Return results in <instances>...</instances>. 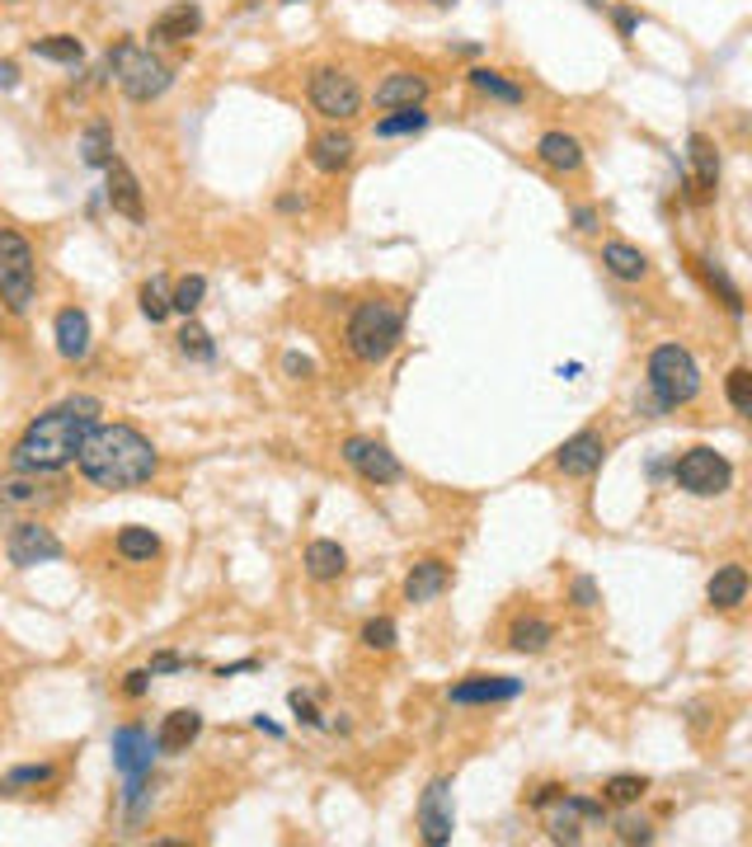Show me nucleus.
<instances>
[{
    "label": "nucleus",
    "instance_id": "f257e3e1",
    "mask_svg": "<svg viewBox=\"0 0 752 847\" xmlns=\"http://www.w3.org/2000/svg\"><path fill=\"white\" fill-rule=\"evenodd\" d=\"M99 414H104V406L95 396H71V400H62V406L43 410L38 420L20 434V443H14V452H10L14 471L52 475V471L71 467L75 452H81V443L89 438V428L99 424Z\"/></svg>",
    "mask_w": 752,
    "mask_h": 847
},
{
    "label": "nucleus",
    "instance_id": "f03ea898",
    "mask_svg": "<svg viewBox=\"0 0 752 847\" xmlns=\"http://www.w3.org/2000/svg\"><path fill=\"white\" fill-rule=\"evenodd\" d=\"M75 467L99 489H137L160 471V457L132 424H95L75 452Z\"/></svg>",
    "mask_w": 752,
    "mask_h": 847
},
{
    "label": "nucleus",
    "instance_id": "7ed1b4c3",
    "mask_svg": "<svg viewBox=\"0 0 752 847\" xmlns=\"http://www.w3.org/2000/svg\"><path fill=\"white\" fill-rule=\"evenodd\" d=\"M400 339H404V306L390 302V297L357 302L349 316V330H343V344H349L357 363H386L400 349Z\"/></svg>",
    "mask_w": 752,
    "mask_h": 847
},
{
    "label": "nucleus",
    "instance_id": "20e7f679",
    "mask_svg": "<svg viewBox=\"0 0 752 847\" xmlns=\"http://www.w3.org/2000/svg\"><path fill=\"white\" fill-rule=\"evenodd\" d=\"M38 292V264H34V245L24 241L20 231H0V306L10 316H28Z\"/></svg>",
    "mask_w": 752,
    "mask_h": 847
},
{
    "label": "nucleus",
    "instance_id": "39448f33",
    "mask_svg": "<svg viewBox=\"0 0 752 847\" xmlns=\"http://www.w3.org/2000/svg\"><path fill=\"white\" fill-rule=\"evenodd\" d=\"M650 391L664 410L691 406L701 396V367L682 344H658L650 353Z\"/></svg>",
    "mask_w": 752,
    "mask_h": 847
},
{
    "label": "nucleus",
    "instance_id": "423d86ee",
    "mask_svg": "<svg viewBox=\"0 0 752 847\" xmlns=\"http://www.w3.org/2000/svg\"><path fill=\"white\" fill-rule=\"evenodd\" d=\"M109 71H113V81H118V90H123L132 104H150V99H160L165 90H170V66L160 62V57H150L146 48H137V43H118V48L109 52Z\"/></svg>",
    "mask_w": 752,
    "mask_h": 847
},
{
    "label": "nucleus",
    "instance_id": "0eeeda50",
    "mask_svg": "<svg viewBox=\"0 0 752 847\" xmlns=\"http://www.w3.org/2000/svg\"><path fill=\"white\" fill-rule=\"evenodd\" d=\"M672 481L682 485L687 495H696V499H715V495H725V489L733 485V467L715 448H687L682 457H677V467H672Z\"/></svg>",
    "mask_w": 752,
    "mask_h": 847
},
{
    "label": "nucleus",
    "instance_id": "6e6552de",
    "mask_svg": "<svg viewBox=\"0 0 752 847\" xmlns=\"http://www.w3.org/2000/svg\"><path fill=\"white\" fill-rule=\"evenodd\" d=\"M311 109L329 118V123H349L363 109V90H357V81L343 66H320L311 76Z\"/></svg>",
    "mask_w": 752,
    "mask_h": 847
},
{
    "label": "nucleus",
    "instance_id": "1a4fd4ad",
    "mask_svg": "<svg viewBox=\"0 0 752 847\" xmlns=\"http://www.w3.org/2000/svg\"><path fill=\"white\" fill-rule=\"evenodd\" d=\"M419 838L428 847H447L451 843V828H457V814H451V782L447 777H433L419 796Z\"/></svg>",
    "mask_w": 752,
    "mask_h": 847
},
{
    "label": "nucleus",
    "instance_id": "9d476101",
    "mask_svg": "<svg viewBox=\"0 0 752 847\" xmlns=\"http://www.w3.org/2000/svg\"><path fill=\"white\" fill-rule=\"evenodd\" d=\"M343 462H349L357 475H363L367 485H396L404 467H400V457L386 448V443H376V438H343Z\"/></svg>",
    "mask_w": 752,
    "mask_h": 847
},
{
    "label": "nucleus",
    "instance_id": "9b49d317",
    "mask_svg": "<svg viewBox=\"0 0 752 847\" xmlns=\"http://www.w3.org/2000/svg\"><path fill=\"white\" fill-rule=\"evenodd\" d=\"M10 565H20V570H34L43 560H62V542H57L52 528H43L38 518H28V523H14L10 528Z\"/></svg>",
    "mask_w": 752,
    "mask_h": 847
},
{
    "label": "nucleus",
    "instance_id": "f8f14e48",
    "mask_svg": "<svg viewBox=\"0 0 752 847\" xmlns=\"http://www.w3.org/2000/svg\"><path fill=\"white\" fill-rule=\"evenodd\" d=\"M602 457H607V443H602L597 428H579L574 438H565L560 448H555V471L574 475V481H589L602 467Z\"/></svg>",
    "mask_w": 752,
    "mask_h": 847
},
{
    "label": "nucleus",
    "instance_id": "ddd939ff",
    "mask_svg": "<svg viewBox=\"0 0 752 847\" xmlns=\"http://www.w3.org/2000/svg\"><path fill=\"white\" fill-rule=\"evenodd\" d=\"M104 198H109V207L118 217H128V221H146V203H142V184H137V174H132L128 160H109L104 166Z\"/></svg>",
    "mask_w": 752,
    "mask_h": 847
},
{
    "label": "nucleus",
    "instance_id": "4468645a",
    "mask_svg": "<svg viewBox=\"0 0 752 847\" xmlns=\"http://www.w3.org/2000/svg\"><path fill=\"white\" fill-rule=\"evenodd\" d=\"M48 504H57V485L43 481L38 471H20L10 481H0V509L34 513V509H48Z\"/></svg>",
    "mask_w": 752,
    "mask_h": 847
},
{
    "label": "nucleus",
    "instance_id": "2eb2a0df",
    "mask_svg": "<svg viewBox=\"0 0 752 847\" xmlns=\"http://www.w3.org/2000/svg\"><path fill=\"white\" fill-rule=\"evenodd\" d=\"M513 697H522V682L518 678L471 674V678H461L457 688L447 692V702H457V706H494V702H513Z\"/></svg>",
    "mask_w": 752,
    "mask_h": 847
},
{
    "label": "nucleus",
    "instance_id": "dca6fc26",
    "mask_svg": "<svg viewBox=\"0 0 752 847\" xmlns=\"http://www.w3.org/2000/svg\"><path fill=\"white\" fill-rule=\"evenodd\" d=\"M113 763L123 777H146L150 763H156V739L137 725H123V730L113 735Z\"/></svg>",
    "mask_w": 752,
    "mask_h": 847
},
{
    "label": "nucleus",
    "instance_id": "f3484780",
    "mask_svg": "<svg viewBox=\"0 0 752 847\" xmlns=\"http://www.w3.org/2000/svg\"><path fill=\"white\" fill-rule=\"evenodd\" d=\"M376 109H414V104L428 99V81L419 71H390V76L376 85Z\"/></svg>",
    "mask_w": 752,
    "mask_h": 847
},
{
    "label": "nucleus",
    "instance_id": "a211bd4d",
    "mask_svg": "<svg viewBox=\"0 0 752 847\" xmlns=\"http://www.w3.org/2000/svg\"><path fill=\"white\" fill-rule=\"evenodd\" d=\"M203 28V10L193 5V0H179V5L160 10L156 20H150V43H184Z\"/></svg>",
    "mask_w": 752,
    "mask_h": 847
},
{
    "label": "nucleus",
    "instance_id": "6ab92c4d",
    "mask_svg": "<svg viewBox=\"0 0 752 847\" xmlns=\"http://www.w3.org/2000/svg\"><path fill=\"white\" fill-rule=\"evenodd\" d=\"M536 160L555 174H579L583 170V142L569 137V132H546L536 142Z\"/></svg>",
    "mask_w": 752,
    "mask_h": 847
},
{
    "label": "nucleus",
    "instance_id": "aec40b11",
    "mask_svg": "<svg viewBox=\"0 0 752 847\" xmlns=\"http://www.w3.org/2000/svg\"><path fill=\"white\" fill-rule=\"evenodd\" d=\"M451 584V570H447V560L438 556H428V560H419L410 574H404V598L410 603H433L438 593Z\"/></svg>",
    "mask_w": 752,
    "mask_h": 847
},
{
    "label": "nucleus",
    "instance_id": "412c9836",
    "mask_svg": "<svg viewBox=\"0 0 752 847\" xmlns=\"http://www.w3.org/2000/svg\"><path fill=\"white\" fill-rule=\"evenodd\" d=\"M52 335H57V353L62 359H85L89 353V316L81 306H66V311H57V325H52Z\"/></svg>",
    "mask_w": 752,
    "mask_h": 847
},
{
    "label": "nucleus",
    "instance_id": "4be33fe9",
    "mask_svg": "<svg viewBox=\"0 0 752 847\" xmlns=\"http://www.w3.org/2000/svg\"><path fill=\"white\" fill-rule=\"evenodd\" d=\"M203 735V716L198 711H170L156 730V749L160 753H189V745Z\"/></svg>",
    "mask_w": 752,
    "mask_h": 847
},
{
    "label": "nucleus",
    "instance_id": "5701e85b",
    "mask_svg": "<svg viewBox=\"0 0 752 847\" xmlns=\"http://www.w3.org/2000/svg\"><path fill=\"white\" fill-rule=\"evenodd\" d=\"M602 269H607L611 278H621V282H644L650 278V255L635 245H626V241H607L602 245Z\"/></svg>",
    "mask_w": 752,
    "mask_h": 847
},
{
    "label": "nucleus",
    "instance_id": "b1692460",
    "mask_svg": "<svg viewBox=\"0 0 752 847\" xmlns=\"http://www.w3.org/2000/svg\"><path fill=\"white\" fill-rule=\"evenodd\" d=\"M349 160H353V137H349V132L329 128V132H320V137H311V166L320 174H339Z\"/></svg>",
    "mask_w": 752,
    "mask_h": 847
},
{
    "label": "nucleus",
    "instance_id": "393cba45",
    "mask_svg": "<svg viewBox=\"0 0 752 847\" xmlns=\"http://www.w3.org/2000/svg\"><path fill=\"white\" fill-rule=\"evenodd\" d=\"M301 565H306V574L315 579V584H329V579H339L343 570H349V552H343L339 542L315 537L306 546V556H301Z\"/></svg>",
    "mask_w": 752,
    "mask_h": 847
},
{
    "label": "nucleus",
    "instance_id": "a878e982",
    "mask_svg": "<svg viewBox=\"0 0 752 847\" xmlns=\"http://www.w3.org/2000/svg\"><path fill=\"white\" fill-rule=\"evenodd\" d=\"M705 598H711L719 613H733V607L748 598V570L743 565H719L711 574V584H705Z\"/></svg>",
    "mask_w": 752,
    "mask_h": 847
},
{
    "label": "nucleus",
    "instance_id": "bb28decb",
    "mask_svg": "<svg viewBox=\"0 0 752 847\" xmlns=\"http://www.w3.org/2000/svg\"><path fill=\"white\" fill-rule=\"evenodd\" d=\"M555 641V621L536 617V613H522L513 627H508V650H518V655H541Z\"/></svg>",
    "mask_w": 752,
    "mask_h": 847
},
{
    "label": "nucleus",
    "instance_id": "cd10ccee",
    "mask_svg": "<svg viewBox=\"0 0 752 847\" xmlns=\"http://www.w3.org/2000/svg\"><path fill=\"white\" fill-rule=\"evenodd\" d=\"M687 156H691V166H696V189H691V198L715 193V184H719V152H715V142L705 137V132H691Z\"/></svg>",
    "mask_w": 752,
    "mask_h": 847
},
{
    "label": "nucleus",
    "instance_id": "c85d7f7f",
    "mask_svg": "<svg viewBox=\"0 0 752 847\" xmlns=\"http://www.w3.org/2000/svg\"><path fill=\"white\" fill-rule=\"evenodd\" d=\"M81 160L89 170H104L113 160V128L104 123V118H95V123L81 132Z\"/></svg>",
    "mask_w": 752,
    "mask_h": 847
},
{
    "label": "nucleus",
    "instance_id": "c756f323",
    "mask_svg": "<svg viewBox=\"0 0 752 847\" xmlns=\"http://www.w3.org/2000/svg\"><path fill=\"white\" fill-rule=\"evenodd\" d=\"M28 52L43 57V62H62V66H81L85 62V48H81V38H71V34H48V38H34L28 43Z\"/></svg>",
    "mask_w": 752,
    "mask_h": 847
},
{
    "label": "nucleus",
    "instance_id": "7c9ffc66",
    "mask_svg": "<svg viewBox=\"0 0 752 847\" xmlns=\"http://www.w3.org/2000/svg\"><path fill=\"white\" fill-rule=\"evenodd\" d=\"M696 269H701V278H705V288H711L719 302H725L729 316H743V292H739V282H733L725 269H719L715 259H696Z\"/></svg>",
    "mask_w": 752,
    "mask_h": 847
},
{
    "label": "nucleus",
    "instance_id": "2f4dec72",
    "mask_svg": "<svg viewBox=\"0 0 752 847\" xmlns=\"http://www.w3.org/2000/svg\"><path fill=\"white\" fill-rule=\"evenodd\" d=\"M644 791H650V777H635V772H616V777L602 782V806H640Z\"/></svg>",
    "mask_w": 752,
    "mask_h": 847
},
{
    "label": "nucleus",
    "instance_id": "473e14b6",
    "mask_svg": "<svg viewBox=\"0 0 752 847\" xmlns=\"http://www.w3.org/2000/svg\"><path fill=\"white\" fill-rule=\"evenodd\" d=\"M428 128V113L424 104H414V109H390L386 118H376V137H414V132Z\"/></svg>",
    "mask_w": 752,
    "mask_h": 847
},
{
    "label": "nucleus",
    "instance_id": "72a5a7b5",
    "mask_svg": "<svg viewBox=\"0 0 752 847\" xmlns=\"http://www.w3.org/2000/svg\"><path fill=\"white\" fill-rule=\"evenodd\" d=\"M471 85L480 95H489V99H499V104H522V85H513L504 76V71H489V66H475L471 71Z\"/></svg>",
    "mask_w": 752,
    "mask_h": 847
},
{
    "label": "nucleus",
    "instance_id": "f704fd0d",
    "mask_svg": "<svg viewBox=\"0 0 752 847\" xmlns=\"http://www.w3.org/2000/svg\"><path fill=\"white\" fill-rule=\"evenodd\" d=\"M118 552L128 560H156L160 556V537L150 528H123L118 532Z\"/></svg>",
    "mask_w": 752,
    "mask_h": 847
},
{
    "label": "nucleus",
    "instance_id": "c9c22d12",
    "mask_svg": "<svg viewBox=\"0 0 752 847\" xmlns=\"http://www.w3.org/2000/svg\"><path fill=\"white\" fill-rule=\"evenodd\" d=\"M203 297H207V278L203 274H189V278H179L174 288H170V311H179V316H193V311L203 306Z\"/></svg>",
    "mask_w": 752,
    "mask_h": 847
},
{
    "label": "nucleus",
    "instance_id": "e433bc0d",
    "mask_svg": "<svg viewBox=\"0 0 752 847\" xmlns=\"http://www.w3.org/2000/svg\"><path fill=\"white\" fill-rule=\"evenodd\" d=\"M555 806H560V810L550 814V838H555V843H579V838H583V828H579V824H583V814L574 810V800L560 796Z\"/></svg>",
    "mask_w": 752,
    "mask_h": 847
},
{
    "label": "nucleus",
    "instance_id": "4c0bfd02",
    "mask_svg": "<svg viewBox=\"0 0 752 847\" xmlns=\"http://www.w3.org/2000/svg\"><path fill=\"white\" fill-rule=\"evenodd\" d=\"M142 316L150 325H160L165 316H170V282H165V278H150L142 288Z\"/></svg>",
    "mask_w": 752,
    "mask_h": 847
},
{
    "label": "nucleus",
    "instance_id": "58836bf2",
    "mask_svg": "<svg viewBox=\"0 0 752 847\" xmlns=\"http://www.w3.org/2000/svg\"><path fill=\"white\" fill-rule=\"evenodd\" d=\"M725 396L739 414H752V373L748 367H733V373L725 377Z\"/></svg>",
    "mask_w": 752,
    "mask_h": 847
},
{
    "label": "nucleus",
    "instance_id": "ea45409f",
    "mask_svg": "<svg viewBox=\"0 0 752 847\" xmlns=\"http://www.w3.org/2000/svg\"><path fill=\"white\" fill-rule=\"evenodd\" d=\"M57 777L52 763H28V767H14L5 782H0V791H14V786H48Z\"/></svg>",
    "mask_w": 752,
    "mask_h": 847
},
{
    "label": "nucleus",
    "instance_id": "a19ab883",
    "mask_svg": "<svg viewBox=\"0 0 752 847\" xmlns=\"http://www.w3.org/2000/svg\"><path fill=\"white\" fill-rule=\"evenodd\" d=\"M179 349H184L189 353V359H213V353H217V344H213V335H207L203 330V325H184V330H179Z\"/></svg>",
    "mask_w": 752,
    "mask_h": 847
},
{
    "label": "nucleus",
    "instance_id": "79ce46f5",
    "mask_svg": "<svg viewBox=\"0 0 752 847\" xmlns=\"http://www.w3.org/2000/svg\"><path fill=\"white\" fill-rule=\"evenodd\" d=\"M396 621H390V617H372L367 621V627H363V645L367 650H381V655H386V650H396Z\"/></svg>",
    "mask_w": 752,
    "mask_h": 847
},
{
    "label": "nucleus",
    "instance_id": "37998d69",
    "mask_svg": "<svg viewBox=\"0 0 752 847\" xmlns=\"http://www.w3.org/2000/svg\"><path fill=\"white\" fill-rule=\"evenodd\" d=\"M616 838H621V843H654V828H650V820L626 814V820H616Z\"/></svg>",
    "mask_w": 752,
    "mask_h": 847
},
{
    "label": "nucleus",
    "instance_id": "c03bdc74",
    "mask_svg": "<svg viewBox=\"0 0 752 847\" xmlns=\"http://www.w3.org/2000/svg\"><path fill=\"white\" fill-rule=\"evenodd\" d=\"M569 598H574V607H597V584L589 574H579L574 584H569Z\"/></svg>",
    "mask_w": 752,
    "mask_h": 847
},
{
    "label": "nucleus",
    "instance_id": "a18cd8bd",
    "mask_svg": "<svg viewBox=\"0 0 752 847\" xmlns=\"http://www.w3.org/2000/svg\"><path fill=\"white\" fill-rule=\"evenodd\" d=\"M560 796H565V786H560V782H546V786H536V791L526 796V806H532V810H546V806H555Z\"/></svg>",
    "mask_w": 752,
    "mask_h": 847
},
{
    "label": "nucleus",
    "instance_id": "49530a36",
    "mask_svg": "<svg viewBox=\"0 0 752 847\" xmlns=\"http://www.w3.org/2000/svg\"><path fill=\"white\" fill-rule=\"evenodd\" d=\"M146 688H150V668H132V674L123 678V692L128 697H146Z\"/></svg>",
    "mask_w": 752,
    "mask_h": 847
},
{
    "label": "nucleus",
    "instance_id": "de8ad7c7",
    "mask_svg": "<svg viewBox=\"0 0 752 847\" xmlns=\"http://www.w3.org/2000/svg\"><path fill=\"white\" fill-rule=\"evenodd\" d=\"M602 227V217H597V207H574V231L583 235H593Z\"/></svg>",
    "mask_w": 752,
    "mask_h": 847
},
{
    "label": "nucleus",
    "instance_id": "09e8293b",
    "mask_svg": "<svg viewBox=\"0 0 752 847\" xmlns=\"http://www.w3.org/2000/svg\"><path fill=\"white\" fill-rule=\"evenodd\" d=\"M611 20H616V28H621V38H630V34H635V24H640V14L630 10V5H616Z\"/></svg>",
    "mask_w": 752,
    "mask_h": 847
},
{
    "label": "nucleus",
    "instance_id": "8fccbe9b",
    "mask_svg": "<svg viewBox=\"0 0 752 847\" xmlns=\"http://www.w3.org/2000/svg\"><path fill=\"white\" fill-rule=\"evenodd\" d=\"M292 711H296V716L306 721V725H320V711L311 706V697H306V692H292Z\"/></svg>",
    "mask_w": 752,
    "mask_h": 847
},
{
    "label": "nucleus",
    "instance_id": "3c124183",
    "mask_svg": "<svg viewBox=\"0 0 752 847\" xmlns=\"http://www.w3.org/2000/svg\"><path fill=\"white\" fill-rule=\"evenodd\" d=\"M569 800H574V810L583 820H602V800H589V796H569Z\"/></svg>",
    "mask_w": 752,
    "mask_h": 847
},
{
    "label": "nucleus",
    "instance_id": "603ef678",
    "mask_svg": "<svg viewBox=\"0 0 752 847\" xmlns=\"http://www.w3.org/2000/svg\"><path fill=\"white\" fill-rule=\"evenodd\" d=\"M174 668H184V660H179V655H156V660H150V674H174Z\"/></svg>",
    "mask_w": 752,
    "mask_h": 847
},
{
    "label": "nucleus",
    "instance_id": "864d4df0",
    "mask_svg": "<svg viewBox=\"0 0 752 847\" xmlns=\"http://www.w3.org/2000/svg\"><path fill=\"white\" fill-rule=\"evenodd\" d=\"M282 367H288L292 377H311V363H306V359H296V353H288V359H282Z\"/></svg>",
    "mask_w": 752,
    "mask_h": 847
},
{
    "label": "nucleus",
    "instance_id": "5fc2aeb1",
    "mask_svg": "<svg viewBox=\"0 0 752 847\" xmlns=\"http://www.w3.org/2000/svg\"><path fill=\"white\" fill-rule=\"evenodd\" d=\"M14 81H20V71H14V62H0V85H5V90H10Z\"/></svg>",
    "mask_w": 752,
    "mask_h": 847
},
{
    "label": "nucleus",
    "instance_id": "6e6d98bb",
    "mask_svg": "<svg viewBox=\"0 0 752 847\" xmlns=\"http://www.w3.org/2000/svg\"><path fill=\"white\" fill-rule=\"evenodd\" d=\"M433 5H457V0H433Z\"/></svg>",
    "mask_w": 752,
    "mask_h": 847
},
{
    "label": "nucleus",
    "instance_id": "4d7b16f0",
    "mask_svg": "<svg viewBox=\"0 0 752 847\" xmlns=\"http://www.w3.org/2000/svg\"><path fill=\"white\" fill-rule=\"evenodd\" d=\"M288 5H296V0H288Z\"/></svg>",
    "mask_w": 752,
    "mask_h": 847
}]
</instances>
